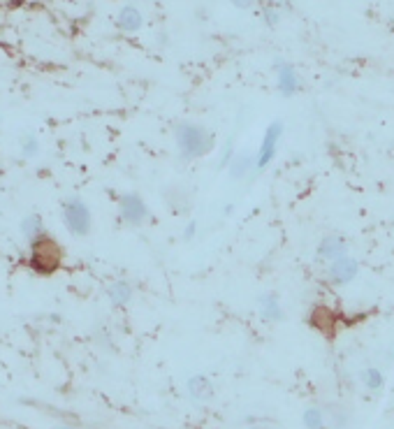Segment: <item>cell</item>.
<instances>
[{"label": "cell", "instance_id": "6da1fadb", "mask_svg": "<svg viewBox=\"0 0 394 429\" xmlns=\"http://www.w3.org/2000/svg\"><path fill=\"white\" fill-rule=\"evenodd\" d=\"M65 262V251L51 232L28 242V269L37 276H54Z\"/></svg>", "mask_w": 394, "mask_h": 429}, {"label": "cell", "instance_id": "7a4b0ae2", "mask_svg": "<svg viewBox=\"0 0 394 429\" xmlns=\"http://www.w3.org/2000/svg\"><path fill=\"white\" fill-rule=\"evenodd\" d=\"M174 139H177V149L184 161H197V158L209 156L216 147L214 132L197 123H179L174 128Z\"/></svg>", "mask_w": 394, "mask_h": 429}, {"label": "cell", "instance_id": "3957f363", "mask_svg": "<svg viewBox=\"0 0 394 429\" xmlns=\"http://www.w3.org/2000/svg\"><path fill=\"white\" fill-rule=\"evenodd\" d=\"M60 214H63V223L70 235L74 237H88L93 230V216H90L88 205L81 198H67L60 205Z\"/></svg>", "mask_w": 394, "mask_h": 429}, {"label": "cell", "instance_id": "277c9868", "mask_svg": "<svg viewBox=\"0 0 394 429\" xmlns=\"http://www.w3.org/2000/svg\"><path fill=\"white\" fill-rule=\"evenodd\" d=\"M281 137H283V123L281 121H271L267 125V130H264L262 144L255 154V172H262V170L269 168L271 161H274L276 154H278Z\"/></svg>", "mask_w": 394, "mask_h": 429}, {"label": "cell", "instance_id": "5b68a950", "mask_svg": "<svg viewBox=\"0 0 394 429\" xmlns=\"http://www.w3.org/2000/svg\"><path fill=\"white\" fill-rule=\"evenodd\" d=\"M308 325L313 327L315 332H320L325 339H334L341 327L339 311L327 304H313L308 311Z\"/></svg>", "mask_w": 394, "mask_h": 429}, {"label": "cell", "instance_id": "8992f818", "mask_svg": "<svg viewBox=\"0 0 394 429\" xmlns=\"http://www.w3.org/2000/svg\"><path fill=\"white\" fill-rule=\"evenodd\" d=\"M118 216L123 223L140 228V225L149 221V207L137 193H125L118 198Z\"/></svg>", "mask_w": 394, "mask_h": 429}, {"label": "cell", "instance_id": "52a82bcc", "mask_svg": "<svg viewBox=\"0 0 394 429\" xmlns=\"http://www.w3.org/2000/svg\"><path fill=\"white\" fill-rule=\"evenodd\" d=\"M355 276H358V262L351 255H344V258L327 265V278L334 285H348L351 281H355Z\"/></svg>", "mask_w": 394, "mask_h": 429}, {"label": "cell", "instance_id": "ba28073f", "mask_svg": "<svg viewBox=\"0 0 394 429\" xmlns=\"http://www.w3.org/2000/svg\"><path fill=\"white\" fill-rule=\"evenodd\" d=\"M315 255H318V260H322L330 265V262L348 255V242L341 235H325L315 248Z\"/></svg>", "mask_w": 394, "mask_h": 429}, {"label": "cell", "instance_id": "9c48e42d", "mask_svg": "<svg viewBox=\"0 0 394 429\" xmlns=\"http://www.w3.org/2000/svg\"><path fill=\"white\" fill-rule=\"evenodd\" d=\"M276 86L278 93L285 97H292L299 91V74L290 63H276Z\"/></svg>", "mask_w": 394, "mask_h": 429}, {"label": "cell", "instance_id": "30bf717a", "mask_svg": "<svg viewBox=\"0 0 394 429\" xmlns=\"http://www.w3.org/2000/svg\"><path fill=\"white\" fill-rule=\"evenodd\" d=\"M142 26H144V17H142V12L137 10V7H135V5L121 7V12L116 14V28H118V31L133 35V33H137Z\"/></svg>", "mask_w": 394, "mask_h": 429}, {"label": "cell", "instance_id": "8fae6325", "mask_svg": "<svg viewBox=\"0 0 394 429\" xmlns=\"http://www.w3.org/2000/svg\"><path fill=\"white\" fill-rule=\"evenodd\" d=\"M104 292H107V299L111 302V306H116V308H125L133 302V295H135L133 285L128 281H114L107 285Z\"/></svg>", "mask_w": 394, "mask_h": 429}, {"label": "cell", "instance_id": "7c38bea8", "mask_svg": "<svg viewBox=\"0 0 394 429\" xmlns=\"http://www.w3.org/2000/svg\"><path fill=\"white\" fill-rule=\"evenodd\" d=\"M188 395H191L195 402L204 404L214 397V386H211V381L207 379V376L197 374V376H193V379H188Z\"/></svg>", "mask_w": 394, "mask_h": 429}, {"label": "cell", "instance_id": "4fadbf2b", "mask_svg": "<svg viewBox=\"0 0 394 429\" xmlns=\"http://www.w3.org/2000/svg\"><path fill=\"white\" fill-rule=\"evenodd\" d=\"M260 315H262V320H267V322L283 320V308L274 292H267V295L260 297Z\"/></svg>", "mask_w": 394, "mask_h": 429}, {"label": "cell", "instance_id": "5bb4252c", "mask_svg": "<svg viewBox=\"0 0 394 429\" xmlns=\"http://www.w3.org/2000/svg\"><path fill=\"white\" fill-rule=\"evenodd\" d=\"M19 230H21V235H24L26 242H33V239H37L40 235H44V232H47V228H44V221H42L40 214H28V216L21 218Z\"/></svg>", "mask_w": 394, "mask_h": 429}, {"label": "cell", "instance_id": "9a60e30c", "mask_svg": "<svg viewBox=\"0 0 394 429\" xmlns=\"http://www.w3.org/2000/svg\"><path fill=\"white\" fill-rule=\"evenodd\" d=\"M165 202H168V207L177 214L191 209V195H188L184 188H179V186H172L170 191H165Z\"/></svg>", "mask_w": 394, "mask_h": 429}, {"label": "cell", "instance_id": "2e32d148", "mask_svg": "<svg viewBox=\"0 0 394 429\" xmlns=\"http://www.w3.org/2000/svg\"><path fill=\"white\" fill-rule=\"evenodd\" d=\"M230 168L232 179H244L248 172L255 170V156L253 154H234L232 163L227 165Z\"/></svg>", "mask_w": 394, "mask_h": 429}, {"label": "cell", "instance_id": "e0dca14e", "mask_svg": "<svg viewBox=\"0 0 394 429\" xmlns=\"http://www.w3.org/2000/svg\"><path fill=\"white\" fill-rule=\"evenodd\" d=\"M19 149H21V156L24 158H35L40 156V139L35 135H24L19 142Z\"/></svg>", "mask_w": 394, "mask_h": 429}, {"label": "cell", "instance_id": "ac0fdd59", "mask_svg": "<svg viewBox=\"0 0 394 429\" xmlns=\"http://www.w3.org/2000/svg\"><path fill=\"white\" fill-rule=\"evenodd\" d=\"M362 381H365V386L369 390H381L385 386V376L378 372V369H374V367H369V369L362 372Z\"/></svg>", "mask_w": 394, "mask_h": 429}, {"label": "cell", "instance_id": "d6986e66", "mask_svg": "<svg viewBox=\"0 0 394 429\" xmlns=\"http://www.w3.org/2000/svg\"><path fill=\"white\" fill-rule=\"evenodd\" d=\"M304 425L306 429H322L325 427V416L320 409H306L304 411Z\"/></svg>", "mask_w": 394, "mask_h": 429}, {"label": "cell", "instance_id": "ffe728a7", "mask_svg": "<svg viewBox=\"0 0 394 429\" xmlns=\"http://www.w3.org/2000/svg\"><path fill=\"white\" fill-rule=\"evenodd\" d=\"M260 19H262L269 28H274L278 21H281V10H278L276 5H264L262 10H260Z\"/></svg>", "mask_w": 394, "mask_h": 429}, {"label": "cell", "instance_id": "44dd1931", "mask_svg": "<svg viewBox=\"0 0 394 429\" xmlns=\"http://www.w3.org/2000/svg\"><path fill=\"white\" fill-rule=\"evenodd\" d=\"M230 3L237 7V10H251L255 5V0H230Z\"/></svg>", "mask_w": 394, "mask_h": 429}, {"label": "cell", "instance_id": "7402d4cb", "mask_svg": "<svg viewBox=\"0 0 394 429\" xmlns=\"http://www.w3.org/2000/svg\"><path fill=\"white\" fill-rule=\"evenodd\" d=\"M195 232H197V221H195V218H193V221L186 225V230H184V237H186V239H193V237H195Z\"/></svg>", "mask_w": 394, "mask_h": 429}, {"label": "cell", "instance_id": "603a6c76", "mask_svg": "<svg viewBox=\"0 0 394 429\" xmlns=\"http://www.w3.org/2000/svg\"><path fill=\"white\" fill-rule=\"evenodd\" d=\"M54 429H74V427H67V425H60V427H54Z\"/></svg>", "mask_w": 394, "mask_h": 429}]
</instances>
